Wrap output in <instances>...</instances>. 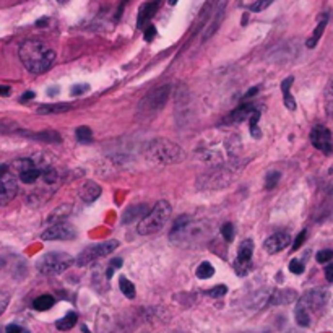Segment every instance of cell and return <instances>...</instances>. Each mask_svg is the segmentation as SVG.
Wrapping results in <instances>:
<instances>
[{"label":"cell","mask_w":333,"mask_h":333,"mask_svg":"<svg viewBox=\"0 0 333 333\" xmlns=\"http://www.w3.org/2000/svg\"><path fill=\"white\" fill-rule=\"evenodd\" d=\"M5 173H8V166L7 164H0V175H3Z\"/></svg>","instance_id":"cell-54"},{"label":"cell","mask_w":333,"mask_h":333,"mask_svg":"<svg viewBox=\"0 0 333 333\" xmlns=\"http://www.w3.org/2000/svg\"><path fill=\"white\" fill-rule=\"evenodd\" d=\"M54 302H55V299L50 294H43V296H39V298L34 299L33 307L36 309V311H48V309L54 306Z\"/></svg>","instance_id":"cell-28"},{"label":"cell","mask_w":333,"mask_h":333,"mask_svg":"<svg viewBox=\"0 0 333 333\" xmlns=\"http://www.w3.org/2000/svg\"><path fill=\"white\" fill-rule=\"evenodd\" d=\"M233 267H234L236 273H238L239 276H244V275H247L249 268H251V263H240L239 260H234Z\"/></svg>","instance_id":"cell-41"},{"label":"cell","mask_w":333,"mask_h":333,"mask_svg":"<svg viewBox=\"0 0 333 333\" xmlns=\"http://www.w3.org/2000/svg\"><path fill=\"white\" fill-rule=\"evenodd\" d=\"M0 95H2V96H8V95H10V86L0 85Z\"/></svg>","instance_id":"cell-51"},{"label":"cell","mask_w":333,"mask_h":333,"mask_svg":"<svg viewBox=\"0 0 333 333\" xmlns=\"http://www.w3.org/2000/svg\"><path fill=\"white\" fill-rule=\"evenodd\" d=\"M257 93H258V86H254V88H251V90H249L247 93H246V96H244V101L251 99L252 96H255Z\"/></svg>","instance_id":"cell-50"},{"label":"cell","mask_w":333,"mask_h":333,"mask_svg":"<svg viewBox=\"0 0 333 333\" xmlns=\"http://www.w3.org/2000/svg\"><path fill=\"white\" fill-rule=\"evenodd\" d=\"M33 161L31 159H18L13 163V169L18 171V174L23 173V171H26V169H30V168H33Z\"/></svg>","instance_id":"cell-40"},{"label":"cell","mask_w":333,"mask_h":333,"mask_svg":"<svg viewBox=\"0 0 333 333\" xmlns=\"http://www.w3.org/2000/svg\"><path fill=\"white\" fill-rule=\"evenodd\" d=\"M78 320V317H77V312H68L65 317L63 318H60V320L55 322V327L59 328V330H62V332H65V330H70V328L75 327V323Z\"/></svg>","instance_id":"cell-27"},{"label":"cell","mask_w":333,"mask_h":333,"mask_svg":"<svg viewBox=\"0 0 333 333\" xmlns=\"http://www.w3.org/2000/svg\"><path fill=\"white\" fill-rule=\"evenodd\" d=\"M258 120H260V111H255L251 117H249V122H251V135L254 138H260L262 137V132L260 128H258Z\"/></svg>","instance_id":"cell-32"},{"label":"cell","mask_w":333,"mask_h":333,"mask_svg":"<svg viewBox=\"0 0 333 333\" xmlns=\"http://www.w3.org/2000/svg\"><path fill=\"white\" fill-rule=\"evenodd\" d=\"M224 7H226V0H221V5H220L218 8H216L213 20H211L210 26H208V30L205 31V34H203V41L210 39L211 36H213V34L216 33V30L220 28L221 20H223V15H224Z\"/></svg>","instance_id":"cell-19"},{"label":"cell","mask_w":333,"mask_h":333,"mask_svg":"<svg viewBox=\"0 0 333 333\" xmlns=\"http://www.w3.org/2000/svg\"><path fill=\"white\" fill-rule=\"evenodd\" d=\"M33 98H34V93H33V91H26V93L21 96V101H23V103H25V101H28V99H33Z\"/></svg>","instance_id":"cell-53"},{"label":"cell","mask_w":333,"mask_h":333,"mask_svg":"<svg viewBox=\"0 0 333 333\" xmlns=\"http://www.w3.org/2000/svg\"><path fill=\"white\" fill-rule=\"evenodd\" d=\"M257 108H255V104L254 103H244V104H240L238 109L233 111L228 117H224L223 119V124H238V122H242V120H246L249 119L251 115L255 112Z\"/></svg>","instance_id":"cell-14"},{"label":"cell","mask_w":333,"mask_h":333,"mask_svg":"<svg viewBox=\"0 0 333 333\" xmlns=\"http://www.w3.org/2000/svg\"><path fill=\"white\" fill-rule=\"evenodd\" d=\"M325 278H327V281H330V283H333V263L325 268Z\"/></svg>","instance_id":"cell-49"},{"label":"cell","mask_w":333,"mask_h":333,"mask_svg":"<svg viewBox=\"0 0 333 333\" xmlns=\"http://www.w3.org/2000/svg\"><path fill=\"white\" fill-rule=\"evenodd\" d=\"M221 236L224 238L226 242H233L234 240V226L233 223H224L221 228Z\"/></svg>","instance_id":"cell-38"},{"label":"cell","mask_w":333,"mask_h":333,"mask_svg":"<svg viewBox=\"0 0 333 333\" xmlns=\"http://www.w3.org/2000/svg\"><path fill=\"white\" fill-rule=\"evenodd\" d=\"M46 21H48V20H46V18H44V20H39L38 23H36V25H38V26H44V25H46Z\"/></svg>","instance_id":"cell-57"},{"label":"cell","mask_w":333,"mask_h":333,"mask_svg":"<svg viewBox=\"0 0 333 333\" xmlns=\"http://www.w3.org/2000/svg\"><path fill=\"white\" fill-rule=\"evenodd\" d=\"M208 236V226L203 221H192L189 216H180L171 229V240L175 244H195Z\"/></svg>","instance_id":"cell-4"},{"label":"cell","mask_w":333,"mask_h":333,"mask_svg":"<svg viewBox=\"0 0 333 333\" xmlns=\"http://www.w3.org/2000/svg\"><path fill=\"white\" fill-rule=\"evenodd\" d=\"M41 238L44 240H72L77 238V229L67 221H59L46 229Z\"/></svg>","instance_id":"cell-9"},{"label":"cell","mask_w":333,"mask_h":333,"mask_svg":"<svg viewBox=\"0 0 333 333\" xmlns=\"http://www.w3.org/2000/svg\"><path fill=\"white\" fill-rule=\"evenodd\" d=\"M306 236H307V231L304 229V231H301L298 238L294 239V244H293V251H298V249L302 246L304 244V240H306Z\"/></svg>","instance_id":"cell-46"},{"label":"cell","mask_w":333,"mask_h":333,"mask_svg":"<svg viewBox=\"0 0 333 333\" xmlns=\"http://www.w3.org/2000/svg\"><path fill=\"white\" fill-rule=\"evenodd\" d=\"M88 91H90V85H85V83H83V85H75V86H73L70 95L72 96H80V95L88 93Z\"/></svg>","instance_id":"cell-45"},{"label":"cell","mask_w":333,"mask_h":333,"mask_svg":"<svg viewBox=\"0 0 333 333\" xmlns=\"http://www.w3.org/2000/svg\"><path fill=\"white\" fill-rule=\"evenodd\" d=\"M161 2H163V0H150V2H146L145 5H142L140 12H138V18H137V28H138V30L145 28L146 23L153 18L155 13L158 12Z\"/></svg>","instance_id":"cell-15"},{"label":"cell","mask_w":333,"mask_h":333,"mask_svg":"<svg viewBox=\"0 0 333 333\" xmlns=\"http://www.w3.org/2000/svg\"><path fill=\"white\" fill-rule=\"evenodd\" d=\"M75 137H77V140L80 142V143H90V142H91V138H93V132H91V128H90V127L81 126V127H78V128H77Z\"/></svg>","instance_id":"cell-33"},{"label":"cell","mask_w":333,"mask_h":333,"mask_svg":"<svg viewBox=\"0 0 333 333\" xmlns=\"http://www.w3.org/2000/svg\"><path fill=\"white\" fill-rule=\"evenodd\" d=\"M72 109L70 104H63V103H54V104H43L39 106L36 112L41 115H50V114H63L68 112Z\"/></svg>","instance_id":"cell-22"},{"label":"cell","mask_w":333,"mask_h":333,"mask_svg":"<svg viewBox=\"0 0 333 333\" xmlns=\"http://www.w3.org/2000/svg\"><path fill=\"white\" fill-rule=\"evenodd\" d=\"M0 333H2V330H0Z\"/></svg>","instance_id":"cell-62"},{"label":"cell","mask_w":333,"mask_h":333,"mask_svg":"<svg viewBox=\"0 0 333 333\" xmlns=\"http://www.w3.org/2000/svg\"><path fill=\"white\" fill-rule=\"evenodd\" d=\"M41 175H43V179L46 180L48 184H55L57 182V179H59V174H57V171H55L54 168H46L43 173H41Z\"/></svg>","instance_id":"cell-36"},{"label":"cell","mask_w":333,"mask_h":333,"mask_svg":"<svg viewBox=\"0 0 333 333\" xmlns=\"http://www.w3.org/2000/svg\"><path fill=\"white\" fill-rule=\"evenodd\" d=\"M18 135L21 137H28V138H33V140H39V142H48V143H60L62 142V138L57 132H52V130H46V132H26V130H18L16 132Z\"/></svg>","instance_id":"cell-17"},{"label":"cell","mask_w":333,"mask_h":333,"mask_svg":"<svg viewBox=\"0 0 333 333\" xmlns=\"http://www.w3.org/2000/svg\"><path fill=\"white\" fill-rule=\"evenodd\" d=\"M111 267H112V268H120V267H122V258H112Z\"/></svg>","instance_id":"cell-52"},{"label":"cell","mask_w":333,"mask_h":333,"mask_svg":"<svg viewBox=\"0 0 333 333\" xmlns=\"http://www.w3.org/2000/svg\"><path fill=\"white\" fill-rule=\"evenodd\" d=\"M289 270L293 271L294 275H301L304 271V263L298 260V258H294V260L289 262Z\"/></svg>","instance_id":"cell-42"},{"label":"cell","mask_w":333,"mask_h":333,"mask_svg":"<svg viewBox=\"0 0 333 333\" xmlns=\"http://www.w3.org/2000/svg\"><path fill=\"white\" fill-rule=\"evenodd\" d=\"M73 263V257L65 252H48L39 258L36 263L39 273L43 275H60L70 268Z\"/></svg>","instance_id":"cell-6"},{"label":"cell","mask_w":333,"mask_h":333,"mask_svg":"<svg viewBox=\"0 0 333 333\" xmlns=\"http://www.w3.org/2000/svg\"><path fill=\"white\" fill-rule=\"evenodd\" d=\"M119 288L126 298H128V299L135 298V286H133L132 281H128L126 276H120L119 278Z\"/></svg>","instance_id":"cell-30"},{"label":"cell","mask_w":333,"mask_h":333,"mask_svg":"<svg viewBox=\"0 0 333 333\" xmlns=\"http://www.w3.org/2000/svg\"><path fill=\"white\" fill-rule=\"evenodd\" d=\"M298 299V293L293 289H276L271 293L270 302L271 304H289Z\"/></svg>","instance_id":"cell-20"},{"label":"cell","mask_w":333,"mask_h":333,"mask_svg":"<svg viewBox=\"0 0 333 333\" xmlns=\"http://www.w3.org/2000/svg\"><path fill=\"white\" fill-rule=\"evenodd\" d=\"M327 23H328V15H323V16H322V20L318 21L317 28H316V30H314L312 36L307 39L306 46H307L309 49H314V48H316V46H317L318 41H320L322 34H323V31H325V28H327Z\"/></svg>","instance_id":"cell-23"},{"label":"cell","mask_w":333,"mask_h":333,"mask_svg":"<svg viewBox=\"0 0 333 333\" xmlns=\"http://www.w3.org/2000/svg\"><path fill=\"white\" fill-rule=\"evenodd\" d=\"M150 213L148 211L146 205H133L130 208H127L126 211H124V216H122V223L127 224V223H132V221H135L138 218H145V216Z\"/></svg>","instance_id":"cell-18"},{"label":"cell","mask_w":333,"mask_h":333,"mask_svg":"<svg viewBox=\"0 0 333 333\" xmlns=\"http://www.w3.org/2000/svg\"><path fill=\"white\" fill-rule=\"evenodd\" d=\"M8 302H10V294L7 291H0V316L5 312Z\"/></svg>","instance_id":"cell-43"},{"label":"cell","mask_w":333,"mask_h":333,"mask_svg":"<svg viewBox=\"0 0 333 333\" xmlns=\"http://www.w3.org/2000/svg\"><path fill=\"white\" fill-rule=\"evenodd\" d=\"M43 171H39L38 168H30V169H26V171H23V173H20V180L23 184H34L36 180L39 179V175Z\"/></svg>","instance_id":"cell-29"},{"label":"cell","mask_w":333,"mask_h":333,"mask_svg":"<svg viewBox=\"0 0 333 333\" xmlns=\"http://www.w3.org/2000/svg\"><path fill=\"white\" fill-rule=\"evenodd\" d=\"M21 63L25 68L31 73H44L52 67L55 60V52L49 48L48 44H44L43 41L38 39H28L20 46L18 50Z\"/></svg>","instance_id":"cell-2"},{"label":"cell","mask_w":333,"mask_h":333,"mask_svg":"<svg viewBox=\"0 0 333 333\" xmlns=\"http://www.w3.org/2000/svg\"><path fill=\"white\" fill-rule=\"evenodd\" d=\"M226 293H228V288H226L224 285H218V286H215V288L208 289L205 294L210 296V298H223Z\"/></svg>","instance_id":"cell-39"},{"label":"cell","mask_w":333,"mask_h":333,"mask_svg":"<svg viewBox=\"0 0 333 333\" xmlns=\"http://www.w3.org/2000/svg\"><path fill=\"white\" fill-rule=\"evenodd\" d=\"M195 273H197V276L200 280H208V278H211V276L215 275V268H213V265H211L210 262H202L200 265H198Z\"/></svg>","instance_id":"cell-31"},{"label":"cell","mask_w":333,"mask_h":333,"mask_svg":"<svg viewBox=\"0 0 333 333\" xmlns=\"http://www.w3.org/2000/svg\"><path fill=\"white\" fill-rule=\"evenodd\" d=\"M298 302L304 306L309 312L311 311H320V309L328 302V291L325 289H312L307 291Z\"/></svg>","instance_id":"cell-11"},{"label":"cell","mask_w":333,"mask_h":333,"mask_svg":"<svg viewBox=\"0 0 333 333\" xmlns=\"http://www.w3.org/2000/svg\"><path fill=\"white\" fill-rule=\"evenodd\" d=\"M291 244V236L288 233H275L265 239L263 249L268 254H278Z\"/></svg>","instance_id":"cell-13"},{"label":"cell","mask_w":333,"mask_h":333,"mask_svg":"<svg viewBox=\"0 0 333 333\" xmlns=\"http://www.w3.org/2000/svg\"><path fill=\"white\" fill-rule=\"evenodd\" d=\"M311 143L317 150L323 151L325 155L333 153V138L332 132L323 126H316L311 130Z\"/></svg>","instance_id":"cell-10"},{"label":"cell","mask_w":333,"mask_h":333,"mask_svg":"<svg viewBox=\"0 0 333 333\" xmlns=\"http://www.w3.org/2000/svg\"><path fill=\"white\" fill-rule=\"evenodd\" d=\"M252 254H254V244L251 239H247V240H244V242H240V246L238 249V258H236V260H239L240 263H251Z\"/></svg>","instance_id":"cell-24"},{"label":"cell","mask_w":333,"mask_h":333,"mask_svg":"<svg viewBox=\"0 0 333 333\" xmlns=\"http://www.w3.org/2000/svg\"><path fill=\"white\" fill-rule=\"evenodd\" d=\"M18 193V182L13 174L0 175V205H8Z\"/></svg>","instance_id":"cell-12"},{"label":"cell","mask_w":333,"mask_h":333,"mask_svg":"<svg viewBox=\"0 0 333 333\" xmlns=\"http://www.w3.org/2000/svg\"><path fill=\"white\" fill-rule=\"evenodd\" d=\"M5 333H23V328L16 323H10V325H7Z\"/></svg>","instance_id":"cell-48"},{"label":"cell","mask_w":333,"mask_h":333,"mask_svg":"<svg viewBox=\"0 0 333 333\" xmlns=\"http://www.w3.org/2000/svg\"><path fill=\"white\" fill-rule=\"evenodd\" d=\"M57 2H59V3H67L68 0H57Z\"/></svg>","instance_id":"cell-61"},{"label":"cell","mask_w":333,"mask_h":333,"mask_svg":"<svg viewBox=\"0 0 333 333\" xmlns=\"http://www.w3.org/2000/svg\"><path fill=\"white\" fill-rule=\"evenodd\" d=\"M244 168H246V163L236 158L218 166H211V169H208L206 173H203L197 179V187L200 190H220V189H224L239 177Z\"/></svg>","instance_id":"cell-1"},{"label":"cell","mask_w":333,"mask_h":333,"mask_svg":"<svg viewBox=\"0 0 333 333\" xmlns=\"http://www.w3.org/2000/svg\"><path fill=\"white\" fill-rule=\"evenodd\" d=\"M281 177V174L278 173V171H271V173L267 174V179H265V187L270 190V189H273L276 184H278V180Z\"/></svg>","instance_id":"cell-37"},{"label":"cell","mask_w":333,"mask_h":333,"mask_svg":"<svg viewBox=\"0 0 333 333\" xmlns=\"http://www.w3.org/2000/svg\"><path fill=\"white\" fill-rule=\"evenodd\" d=\"M171 213H173V208H171L169 202H166V200L158 202L153 210H150V213H148L145 218L140 220L138 228H137L138 234L148 236V234L158 233V231L163 229L164 224L168 223Z\"/></svg>","instance_id":"cell-5"},{"label":"cell","mask_w":333,"mask_h":333,"mask_svg":"<svg viewBox=\"0 0 333 333\" xmlns=\"http://www.w3.org/2000/svg\"><path fill=\"white\" fill-rule=\"evenodd\" d=\"M143 155L150 163L155 164H175L186 159V151L174 142L166 138H156L150 140L143 146Z\"/></svg>","instance_id":"cell-3"},{"label":"cell","mask_w":333,"mask_h":333,"mask_svg":"<svg viewBox=\"0 0 333 333\" xmlns=\"http://www.w3.org/2000/svg\"><path fill=\"white\" fill-rule=\"evenodd\" d=\"M18 130H20V127L12 120H0V133H16Z\"/></svg>","instance_id":"cell-34"},{"label":"cell","mask_w":333,"mask_h":333,"mask_svg":"<svg viewBox=\"0 0 333 333\" xmlns=\"http://www.w3.org/2000/svg\"><path fill=\"white\" fill-rule=\"evenodd\" d=\"M294 78L293 77H288L285 78L283 81H281V93H283V103L285 106L288 108L289 111H294L296 109V101L293 98V95H291V85H293Z\"/></svg>","instance_id":"cell-21"},{"label":"cell","mask_w":333,"mask_h":333,"mask_svg":"<svg viewBox=\"0 0 333 333\" xmlns=\"http://www.w3.org/2000/svg\"><path fill=\"white\" fill-rule=\"evenodd\" d=\"M155 36H156V28L155 25H148L145 28V39L150 43V41H153L155 39Z\"/></svg>","instance_id":"cell-47"},{"label":"cell","mask_w":333,"mask_h":333,"mask_svg":"<svg viewBox=\"0 0 333 333\" xmlns=\"http://www.w3.org/2000/svg\"><path fill=\"white\" fill-rule=\"evenodd\" d=\"M101 195V187L95 180H86L80 189V198L85 203H93Z\"/></svg>","instance_id":"cell-16"},{"label":"cell","mask_w":333,"mask_h":333,"mask_svg":"<svg viewBox=\"0 0 333 333\" xmlns=\"http://www.w3.org/2000/svg\"><path fill=\"white\" fill-rule=\"evenodd\" d=\"M3 265H5V260H3V258L0 257V270H2V268H3Z\"/></svg>","instance_id":"cell-59"},{"label":"cell","mask_w":333,"mask_h":333,"mask_svg":"<svg viewBox=\"0 0 333 333\" xmlns=\"http://www.w3.org/2000/svg\"><path fill=\"white\" fill-rule=\"evenodd\" d=\"M323 101H325V111H327L328 117L333 119V75L330 77V80L327 81L325 91H323Z\"/></svg>","instance_id":"cell-25"},{"label":"cell","mask_w":333,"mask_h":333,"mask_svg":"<svg viewBox=\"0 0 333 333\" xmlns=\"http://www.w3.org/2000/svg\"><path fill=\"white\" fill-rule=\"evenodd\" d=\"M169 2V5H175V3H177V0H168Z\"/></svg>","instance_id":"cell-60"},{"label":"cell","mask_w":333,"mask_h":333,"mask_svg":"<svg viewBox=\"0 0 333 333\" xmlns=\"http://www.w3.org/2000/svg\"><path fill=\"white\" fill-rule=\"evenodd\" d=\"M117 247H119L117 240H106V242L95 244V246L86 247L85 251L77 257L75 262H77L78 267H85V265H88V263L98 260V258H101V257H106V255H109V254H112Z\"/></svg>","instance_id":"cell-8"},{"label":"cell","mask_w":333,"mask_h":333,"mask_svg":"<svg viewBox=\"0 0 333 333\" xmlns=\"http://www.w3.org/2000/svg\"><path fill=\"white\" fill-rule=\"evenodd\" d=\"M169 95H171V86L169 85H163V86L156 88V90L150 91V93L142 99L140 106H138V111L143 114H148V115L156 114L158 111L164 108Z\"/></svg>","instance_id":"cell-7"},{"label":"cell","mask_w":333,"mask_h":333,"mask_svg":"<svg viewBox=\"0 0 333 333\" xmlns=\"http://www.w3.org/2000/svg\"><path fill=\"white\" fill-rule=\"evenodd\" d=\"M333 257V252L330 249H325V251H320L317 254V262L318 263H325V262H330Z\"/></svg>","instance_id":"cell-44"},{"label":"cell","mask_w":333,"mask_h":333,"mask_svg":"<svg viewBox=\"0 0 333 333\" xmlns=\"http://www.w3.org/2000/svg\"><path fill=\"white\" fill-rule=\"evenodd\" d=\"M294 317H296L298 325H301V327H309V325H311V312H309L304 306H301L299 302H298V307H296Z\"/></svg>","instance_id":"cell-26"},{"label":"cell","mask_w":333,"mask_h":333,"mask_svg":"<svg viewBox=\"0 0 333 333\" xmlns=\"http://www.w3.org/2000/svg\"><path fill=\"white\" fill-rule=\"evenodd\" d=\"M57 93H59V90H49V91H48L49 96H54V95H57Z\"/></svg>","instance_id":"cell-56"},{"label":"cell","mask_w":333,"mask_h":333,"mask_svg":"<svg viewBox=\"0 0 333 333\" xmlns=\"http://www.w3.org/2000/svg\"><path fill=\"white\" fill-rule=\"evenodd\" d=\"M112 275H114V268L109 267V268H108V278L111 280V278H112Z\"/></svg>","instance_id":"cell-55"},{"label":"cell","mask_w":333,"mask_h":333,"mask_svg":"<svg viewBox=\"0 0 333 333\" xmlns=\"http://www.w3.org/2000/svg\"><path fill=\"white\" fill-rule=\"evenodd\" d=\"M247 20H249V16H247V13H246V15L242 16V25H247Z\"/></svg>","instance_id":"cell-58"},{"label":"cell","mask_w":333,"mask_h":333,"mask_svg":"<svg viewBox=\"0 0 333 333\" xmlns=\"http://www.w3.org/2000/svg\"><path fill=\"white\" fill-rule=\"evenodd\" d=\"M273 2H275V0H255V2H254L252 5L249 7V10H251V12H255V13L263 12V10H267V8L270 7Z\"/></svg>","instance_id":"cell-35"}]
</instances>
